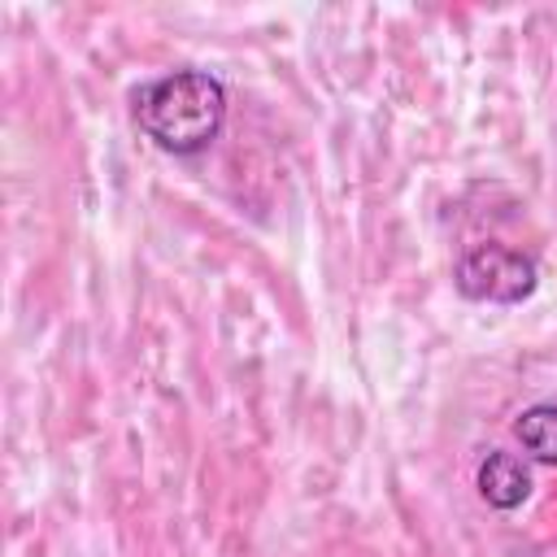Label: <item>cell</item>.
I'll list each match as a JSON object with an SVG mask.
<instances>
[{"instance_id": "6da1fadb", "label": "cell", "mask_w": 557, "mask_h": 557, "mask_svg": "<svg viewBox=\"0 0 557 557\" xmlns=\"http://www.w3.org/2000/svg\"><path fill=\"white\" fill-rule=\"evenodd\" d=\"M131 117L161 152L200 157L226 126V83L196 65L157 74L131 91Z\"/></svg>"}, {"instance_id": "7a4b0ae2", "label": "cell", "mask_w": 557, "mask_h": 557, "mask_svg": "<svg viewBox=\"0 0 557 557\" xmlns=\"http://www.w3.org/2000/svg\"><path fill=\"white\" fill-rule=\"evenodd\" d=\"M453 287L479 305H522L540 287L535 257L509 244H474L453 265Z\"/></svg>"}, {"instance_id": "3957f363", "label": "cell", "mask_w": 557, "mask_h": 557, "mask_svg": "<svg viewBox=\"0 0 557 557\" xmlns=\"http://www.w3.org/2000/svg\"><path fill=\"white\" fill-rule=\"evenodd\" d=\"M474 487H479V496H483L492 509L509 513V509H518V505L531 496V470L522 466L518 453L492 448V453L474 466Z\"/></svg>"}, {"instance_id": "277c9868", "label": "cell", "mask_w": 557, "mask_h": 557, "mask_svg": "<svg viewBox=\"0 0 557 557\" xmlns=\"http://www.w3.org/2000/svg\"><path fill=\"white\" fill-rule=\"evenodd\" d=\"M513 440L522 444V453L540 466H557V405L553 400H540V405H527L518 418H513Z\"/></svg>"}]
</instances>
